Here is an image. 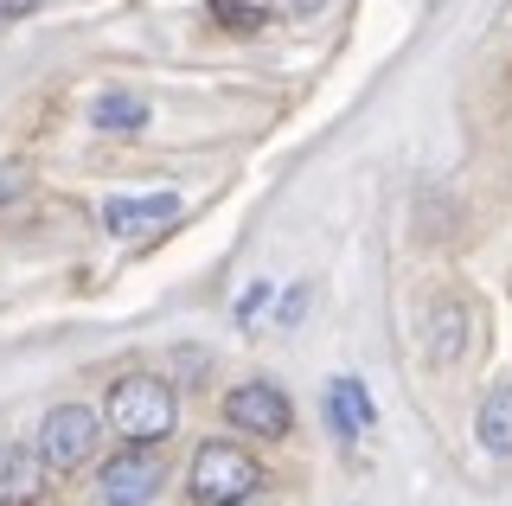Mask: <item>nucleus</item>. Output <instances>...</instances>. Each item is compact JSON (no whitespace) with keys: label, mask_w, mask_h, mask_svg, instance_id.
Returning a JSON list of instances; mask_svg holds the SVG:
<instances>
[{"label":"nucleus","mask_w":512,"mask_h":506,"mask_svg":"<svg viewBox=\"0 0 512 506\" xmlns=\"http://www.w3.org/2000/svg\"><path fill=\"white\" fill-rule=\"evenodd\" d=\"M45 481H52V468H45L39 442L32 449H0V500L7 506H32L45 494Z\"/></svg>","instance_id":"nucleus-8"},{"label":"nucleus","mask_w":512,"mask_h":506,"mask_svg":"<svg viewBox=\"0 0 512 506\" xmlns=\"http://www.w3.org/2000/svg\"><path fill=\"white\" fill-rule=\"evenodd\" d=\"M263 302H269V282L244 289V295H237V321H256V314H263Z\"/></svg>","instance_id":"nucleus-14"},{"label":"nucleus","mask_w":512,"mask_h":506,"mask_svg":"<svg viewBox=\"0 0 512 506\" xmlns=\"http://www.w3.org/2000/svg\"><path fill=\"white\" fill-rule=\"evenodd\" d=\"M109 430L128 436V442H167L173 430H180V398H173V385L167 378H154V372H128L109 385Z\"/></svg>","instance_id":"nucleus-1"},{"label":"nucleus","mask_w":512,"mask_h":506,"mask_svg":"<svg viewBox=\"0 0 512 506\" xmlns=\"http://www.w3.org/2000/svg\"><path fill=\"white\" fill-rule=\"evenodd\" d=\"M26 199V173L20 167H0V212H7V205H20Z\"/></svg>","instance_id":"nucleus-13"},{"label":"nucleus","mask_w":512,"mask_h":506,"mask_svg":"<svg viewBox=\"0 0 512 506\" xmlns=\"http://www.w3.org/2000/svg\"><path fill=\"white\" fill-rule=\"evenodd\" d=\"M90 122L103 135H141L148 129V103H141L135 90H103V97L90 103Z\"/></svg>","instance_id":"nucleus-11"},{"label":"nucleus","mask_w":512,"mask_h":506,"mask_svg":"<svg viewBox=\"0 0 512 506\" xmlns=\"http://www.w3.org/2000/svg\"><path fill=\"white\" fill-rule=\"evenodd\" d=\"M96 436H103V417H96L90 404H58V410H45V423H39V455H45V468H52V474L84 468L90 455H96Z\"/></svg>","instance_id":"nucleus-3"},{"label":"nucleus","mask_w":512,"mask_h":506,"mask_svg":"<svg viewBox=\"0 0 512 506\" xmlns=\"http://www.w3.org/2000/svg\"><path fill=\"white\" fill-rule=\"evenodd\" d=\"M160 481H167V468H160V455L148 442H128L122 455H109L103 462V506H154Z\"/></svg>","instance_id":"nucleus-4"},{"label":"nucleus","mask_w":512,"mask_h":506,"mask_svg":"<svg viewBox=\"0 0 512 506\" xmlns=\"http://www.w3.org/2000/svg\"><path fill=\"white\" fill-rule=\"evenodd\" d=\"M167 218H180V199L173 193H148V199H103V231L109 237H148Z\"/></svg>","instance_id":"nucleus-7"},{"label":"nucleus","mask_w":512,"mask_h":506,"mask_svg":"<svg viewBox=\"0 0 512 506\" xmlns=\"http://www.w3.org/2000/svg\"><path fill=\"white\" fill-rule=\"evenodd\" d=\"M0 20H7V13H0Z\"/></svg>","instance_id":"nucleus-17"},{"label":"nucleus","mask_w":512,"mask_h":506,"mask_svg":"<svg viewBox=\"0 0 512 506\" xmlns=\"http://www.w3.org/2000/svg\"><path fill=\"white\" fill-rule=\"evenodd\" d=\"M474 346V308L461 302V295H442L436 308H429V359L436 366H461Z\"/></svg>","instance_id":"nucleus-6"},{"label":"nucleus","mask_w":512,"mask_h":506,"mask_svg":"<svg viewBox=\"0 0 512 506\" xmlns=\"http://www.w3.org/2000/svg\"><path fill=\"white\" fill-rule=\"evenodd\" d=\"M39 7V0H0V13H7V20H20V13H32Z\"/></svg>","instance_id":"nucleus-15"},{"label":"nucleus","mask_w":512,"mask_h":506,"mask_svg":"<svg viewBox=\"0 0 512 506\" xmlns=\"http://www.w3.org/2000/svg\"><path fill=\"white\" fill-rule=\"evenodd\" d=\"M474 436L487 455H500V462H512V385H493L487 398H480L474 410Z\"/></svg>","instance_id":"nucleus-10"},{"label":"nucleus","mask_w":512,"mask_h":506,"mask_svg":"<svg viewBox=\"0 0 512 506\" xmlns=\"http://www.w3.org/2000/svg\"><path fill=\"white\" fill-rule=\"evenodd\" d=\"M256 487H263V468L237 442H205L192 455V500L199 506H244Z\"/></svg>","instance_id":"nucleus-2"},{"label":"nucleus","mask_w":512,"mask_h":506,"mask_svg":"<svg viewBox=\"0 0 512 506\" xmlns=\"http://www.w3.org/2000/svg\"><path fill=\"white\" fill-rule=\"evenodd\" d=\"M205 13L231 33H263L269 26V7H250V0H205Z\"/></svg>","instance_id":"nucleus-12"},{"label":"nucleus","mask_w":512,"mask_h":506,"mask_svg":"<svg viewBox=\"0 0 512 506\" xmlns=\"http://www.w3.org/2000/svg\"><path fill=\"white\" fill-rule=\"evenodd\" d=\"M320 7H327V0H295V13H320Z\"/></svg>","instance_id":"nucleus-16"},{"label":"nucleus","mask_w":512,"mask_h":506,"mask_svg":"<svg viewBox=\"0 0 512 506\" xmlns=\"http://www.w3.org/2000/svg\"><path fill=\"white\" fill-rule=\"evenodd\" d=\"M224 423L244 430V436H288L295 430V404H288L269 378H250V385H237L231 398H224Z\"/></svg>","instance_id":"nucleus-5"},{"label":"nucleus","mask_w":512,"mask_h":506,"mask_svg":"<svg viewBox=\"0 0 512 506\" xmlns=\"http://www.w3.org/2000/svg\"><path fill=\"white\" fill-rule=\"evenodd\" d=\"M327 423H333L340 436H359V430H372V423H378V404H372V391H365L352 372H340V378L327 385Z\"/></svg>","instance_id":"nucleus-9"}]
</instances>
